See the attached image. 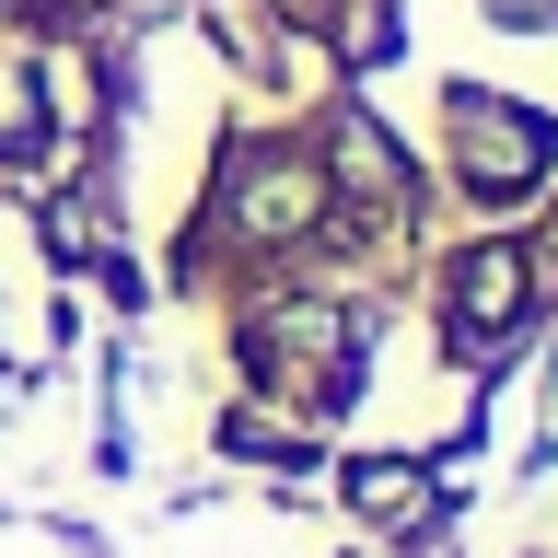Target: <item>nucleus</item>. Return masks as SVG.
Wrapping results in <instances>:
<instances>
[{"label":"nucleus","instance_id":"nucleus-1","mask_svg":"<svg viewBox=\"0 0 558 558\" xmlns=\"http://www.w3.org/2000/svg\"><path fill=\"white\" fill-rule=\"evenodd\" d=\"M523 303H535V268H523V244H477L465 268H453V303H442V338L465 349V361H488V349H512Z\"/></svg>","mask_w":558,"mask_h":558},{"label":"nucleus","instance_id":"nucleus-2","mask_svg":"<svg viewBox=\"0 0 558 558\" xmlns=\"http://www.w3.org/2000/svg\"><path fill=\"white\" fill-rule=\"evenodd\" d=\"M547 117H523V105H500V94H465V186L477 198H500V186H535L547 174Z\"/></svg>","mask_w":558,"mask_h":558},{"label":"nucleus","instance_id":"nucleus-3","mask_svg":"<svg viewBox=\"0 0 558 558\" xmlns=\"http://www.w3.org/2000/svg\"><path fill=\"white\" fill-rule=\"evenodd\" d=\"M233 221L244 233H303L314 221V163H291V151H233Z\"/></svg>","mask_w":558,"mask_h":558},{"label":"nucleus","instance_id":"nucleus-4","mask_svg":"<svg viewBox=\"0 0 558 558\" xmlns=\"http://www.w3.org/2000/svg\"><path fill=\"white\" fill-rule=\"evenodd\" d=\"M326 163H338V186H349V198H373V209H396V198H408V163H396V140H384L361 105H338V117H326Z\"/></svg>","mask_w":558,"mask_h":558},{"label":"nucleus","instance_id":"nucleus-5","mask_svg":"<svg viewBox=\"0 0 558 558\" xmlns=\"http://www.w3.org/2000/svg\"><path fill=\"white\" fill-rule=\"evenodd\" d=\"M349 500H361L373 523H418V512H430V477H418V465H361Z\"/></svg>","mask_w":558,"mask_h":558},{"label":"nucleus","instance_id":"nucleus-6","mask_svg":"<svg viewBox=\"0 0 558 558\" xmlns=\"http://www.w3.org/2000/svg\"><path fill=\"white\" fill-rule=\"evenodd\" d=\"M338 59H349V70L396 59V24H384V0H349V24H338Z\"/></svg>","mask_w":558,"mask_h":558}]
</instances>
